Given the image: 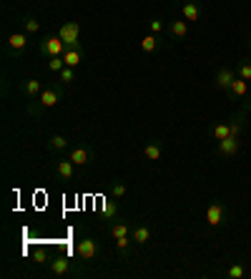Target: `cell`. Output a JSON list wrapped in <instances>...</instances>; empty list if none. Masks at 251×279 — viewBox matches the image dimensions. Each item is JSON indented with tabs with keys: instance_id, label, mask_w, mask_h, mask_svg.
<instances>
[{
	"instance_id": "obj_1",
	"label": "cell",
	"mask_w": 251,
	"mask_h": 279,
	"mask_svg": "<svg viewBox=\"0 0 251 279\" xmlns=\"http://www.w3.org/2000/svg\"><path fill=\"white\" fill-rule=\"evenodd\" d=\"M58 35L63 38V43H66L68 48H80V26L75 23V20H68V23H63Z\"/></svg>"
},
{
	"instance_id": "obj_2",
	"label": "cell",
	"mask_w": 251,
	"mask_h": 279,
	"mask_svg": "<svg viewBox=\"0 0 251 279\" xmlns=\"http://www.w3.org/2000/svg\"><path fill=\"white\" fill-rule=\"evenodd\" d=\"M66 51H68V46L63 43V38H60V35H48L43 43H40V53H43V56H48V58L63 56Z\"/></svg>"
},
{
	"instance_id": "obj_3",
	"label": "cell",
	"mask_w": 251,
	"mask_h": 279,
	"mask_svg": "<svg viewBox=\"0 0 251 279\" xmlns=\"http://www.w3.org/2000/svg\"><path fill=\"white\" fill-rule=\"evenodd\" d=\"M239 148H241L239 136H226V139H221V141H219V154H221V156H226V159L236 156V154H239Z\"/></svg>"
},
{
	"instance_id": "obj_4",
	"label": "cell",
	"mask_w": 251,
	"mask_h": 279,
	"mask_svg": "<svg viewBox=\"0 0 251 279\" xmlns=\"http://www.w3.org/2000/svg\"><path fill=\"white\" fill-rule=\"evenodd\" d=\"M224 217H226V209H224V204H219V201H214L211 206L206 209V224H208V226H221V224H224Z\"/></svg>"
},
{
	"instance_id": "obj_5",
	"label": "cell",
	"mask_w": 251,
	"mask_h": 279,
	"mask_svg": "<svg viewBox=\"0 0 251 279\" xmlns=\"http://www.w3.org/2000/svg\"><path fill=\"white\" fill-rule=\"evenodd\" d=\"M234 78H236V71L234 68H228V66L219 68V73H216V88L228 91V88H231V83H234Z\"/></svg>"
},
{
	"instance_id": "obj_6",
	"label": "cell",
	"mask_w": 251,
	"mask_h": 279,
	"mask_svg": "<svg viewBox=\"0 0 251 279\" xmlns=\"http://www.w3.org/2000/svg\"><path fill=\"white\" fill-rule=\"evenodd\" d=\"M75 251H78L80 259H93V256L98 254V244L93 239H83V242H78Z\"/></svg>"
},
{
	"instance_id": "obj_7",
	"label": "cell",
	"mask_w": 251,
	"mask_h": 279,
	"mask_svg": "<svg viewBox=\"0 0 251 279\" xmlns=\"http://www.w3.org/2000/svg\"><path fill=\"white\" fill-rule=\"evenodd\" d=\"M58 101H60V91L58 88H43V93L38 96V103L43 106V109H53Z\"/></svg>"
},
{
	"instance_id": "obj_8",
	"label": "cell",
	"mask_w": 251,
	"mask_h": 279,
	"mask_svg": "<svg viewBox=\"0 0 251 279\" xmlns=\"http://www.w3.org/2000/svg\"><path fill=\"white\" fill-rule=\"evenodd\" d=\"M181 15L186 23H196V20L201 18V5L199 3H183L181 5Z\"/></svg>"
},
{
	"instance_id": "obj_9",
	"label": "cell",
	"mask_w": 251,
	"mask_h": 279,
	"mask_svg": "<svg viewBox=\"0 0 251 279\" xmlns=\"http://www.w3.org/2000/svg\"><path fill=\"white\" fill-rule=\"evenodd\" d=\"M73 168H75V164H73L71 159H68V161H66V159H60V161L55 164L58 176H60V179H66V181H71V179H73Z\"/></svg>"
},
{
	"instance_id": "obj_10",
	"label": "cell",
	"mask_w": 251,
	"mask_h": 279,
	"mask_svg": "<svg viewBox=\"0 0 251 279\" xmlns=\"http://www.w3.org/2000/svg\"><path fill=\"white\" fill-rule=\"evenodd\" d=\"M228 93H231V98H244L246 93H249V81H244V78H234V83H231V88H228Z\"/></svg>"
},
{
	"instance_id": "obj_11",
	"label": "cell",
	"mask_w": 251,
	"mask_h": 279,
	"mask_svg": "<svg viewBox=\"0 0 251 279\" xmlns=\"http://www.w3.org/2000/svg\"><path fill=\"white\" fill-rule=\"evenodd\" d=\"M8 46H10V51L13 53H20L25 46H28V38L23 35V33H13L10 38H8Z\"/></svg>"
},
{
	"instance_id": "obj_12",
	"label": "cell",
	"mask_w": 251,
	"mask_h": 279,
	"mask_svg": "<svg viewBox=\"0 0 251 279\" xmlns=\"http://www.w3.org/2000/svg\"><path fill=\"white\" fill-rule=\"evenodd\" d=\"M88 159H91V154H88V148H83V146H75L73 151H71V161H73L75 166L88 164Z\"/></svg>"
},
{
	"instance_id": "obj_13",
	"label": "cell",
	"mask_w": 251,
	"mask_h": 279,
	"mask_svg": "<svg viewBox=\"0 0 251 279\" xmlns=\"http://www.w3.org/2000/svg\"><path fill=\"white\" fill-rule=\"evenodd\" d=\"M208 134H211L216 141H221L226 136H231V126H228V123H214L211 128H208Z\"/></svg>"
},
{
	"instance_id": "obj_14",
	"label": "cell",
	"mask_w": 251,
	"mask_h": 279,
	"mask_svg": "<svg viewBox=\"0 0 251 279\" xmlns=\"http://www.w3.org/2000/svg\"><path fill=\"white\" fill-rule=\"evenodd\" d=\"M80 58H83L80 48H68L66 53H63V60H66V66H68V68H75L78 63H80Z\"/></svg>"
},
{
	"instance_id": "obj_15",
	"label": "cell",
	"mask_w": 251,
	"mask_h": 279,
	"mask_svg": "<svg viewBox=\"0 0 251 279\" xmlns=\"http://www.w3.org/2000/svg\"><path fill=\"white\" fill-rule=\"evenodd\" d=\"M68 269H71V262L66 259V256H55V259L50 262V272L58 274V277H60V274H66Z\"/></svg>"
},
{
	"instance_id": "obj_16",
	"label": "cell",
	"mask_w": 251,
	"mask_h": 279,
	"mask_svg": "<svg viewBox=\"0 0 251 279\" xmlns=\"http://www.w3.org/2000/svg\"><path fill=\"white\" fill-rule=\"evenodd\" d=\"M169 30H171L174 38H186L188 35V23L186 20H174V23L169 26Z\"/></svg>"
},
{
	"instance_id": "obj_17",
	"label": "cell",
	"mask_w": 251,
	"mask_h": 279,
	"mask_svg": "<svg viewBox=\"0 0 251 279\" xmlns=\"http://www.w3.org/2000/svg\"><path fill=\"white\" fill-rule=\"evenodd\" d=\"M149 239H151V229L149 226H136L133 229V242L136 244H149Z\"/></svg>"
},
{
	"instance_id": "obj_18",
	"label": "cell",
	"mask_w": 251,
	"mask_h": 279,
	"mask_svg": "<svg viewBox=\"0 0 251 279\" xmlns=\"http://www.w3.org/2000/svg\"><path fill=\"white\" fill-rule=\"evenodd\" d=\"M40 93H43V85H40V81H35V78L25 81V96H28V98H35V96H40Z\"/></svg>"
},
{
	"instance_id": "obj_19",
	"label": "cell",
	"mask_w": 251,
	"mask_h": 279,
	"mask_svg": "<svg viewBox=\"0 0 251 279\" xmlns=\"http://www.w3.org/2000/svg\"><path fill=\"white\" fill-rule=\"evenodd\" d=\"M143 154H146V159H149V161H158L161 159V146L158 143H149V146L143 148Z\"/></svg>"
},
{
	"instance_id": "obj_20",
	"label": "cell",
	"mask_w": 251,
	"mask_h": 279,
	"mask_svg": "<svg viewBox=\"0 0 251 279\" xmlns=\"http://www.w3.org/2000/svg\"><path fill=\"white\" fill-rule=\"evenodd\" d=\"M141 48H143L146 53H153V51L158 48V38H156V35H146V38L141 40Z\"/></svg>"
},
{
	"instance_id": "obj_21",
	"label": "cell",
	"mask_w": 251,
	"mask_h": 279,
	"mask_svg": "<svg viewBox=\"0 0 251 279\" xmlns=\"http://www.w3.org/2000/svg\"><path fill=\"white\" fill-rule=\"evenodd\" d=\"M111 237H113V239H121V237H128V226H126L123 222L113 224V226H111Z\"/></svg>"
},
{
	"instance_id": "obj_22",
	"label": "cell",
	"mask_w": 251,
	"mask_h": 279,
	"mask_svg": "<svg viewBox=\"0 0 251 279\" xmlns=\"http://www.w3.org/2000/svg\"><path fill=\"white\" fill-rule=\"evenodd\" d=\"M118 214V204L116 201H103V217L106 219H113Z\"/></svg>"
},
{
	"instance_id": "obj_23",
	"label": "cell",
	"mask_w": 251,
	"mask_h": 279,
	"mask_svg": "<svg viewBox=\"0 0 251 279\" xmlns=\"http://www.w3.org/2000/svg\"><path fill=\"white\" fill-rule=\"evenodd\" d=\"M48 68H50L53 73H60L63 68H66V60H63V56H55V58H50V60H48Z\"/></svg>"
},
{
	"instance_id": "obj_24",
	"label": "cell",
	"mask_w": 251,
	"mask_h": 279,
	"mask_svg": "<svg viewBox=\"0 0 251 279\" xmlns=\"http://www.w3.org/2000/svg\"><path fill=\"white\" fill-rule=\"evenodd\" d=\"M228 279H241V277H246V267L244 264H234V267H228Z\"/></svg>"
},
{
	"instance_id": "obj_25",
	"label": "cell",
	"mask_w": 251,
	"mask_h": 279,
	"mask_svg": "<svg viewBox=\"0 0 251 279\" xmlns=\"http://www.w3.org/2000/svg\"><path fill=\"white\" fill-rule=\"evenodd\" d=\"M239 78H244V81H251V63L249 60H244L241 66H239V73H236Z\"/></svg>"
},
{
	"instance_id": "obj_26",
	"label": "cell",
	"mask_w": 251,
	"mask_h": 279,
	"mask_svg": "<svg viewBox=\"0 0 251 279\" xmlns=\"http://www.w3.org/2000/svg\"><path fill=\"white\" fill-rule=\"evenodd\" d=\"M46 259H48L46 249H40V247H38V249L33 251V262H35V264H46Z\"/></svg>"
},
{
	"instance_id": "obj_27",
	"label": "cell",
	"mask_w": 251,
	"mask_h": 279,
	"mask_svg": "<svg viewBox=\"0 0 251 279\" xmlns=\"http://www.w3.org/2000/svg\"><path fill=\"white\" fill-rule=\"evenodd\" d=\"M66 146H68V141L63 136H53L50 139V148H55V151H60V148H66Z\"/></svg>"
},
{
	"instance_id": "obj_28",
	"label": "cell",
	"mask_w": 251,
	"mask_h": 279,
	"mask_svg": "<svg viewBox=\"0 0 251 279\" xmlns=\"http://www.w3.org/2000/svg\"><path fill=\"white\" fill-rule=\"evenodd\" d=\"M25 30H28V33H38V30H40V23H38L35 18H28V20H25Z\"/></svg>"
},
{
	"instance_id": "obj_29",
	"label": "cell",
	"mask_w": 251,
	"mask_h": 279,
	"mask_svg": "<svg viewBox=\"0 0 251 279\" xmlns=\"http://www.w3.org/2000/svg\"><path fill=\"white\" fill-rule=\"evenodd\" d=\"M111 194H113V199H121V196L126 194V186H123V184H113V186H111Z\"/></svg>"
},
{
	"instance_id": "obj_30",
	"label": "cell",
	"mask_w": 251,
	"mask_h": 279,
	"mask_svg": "<svg viewBox=\"0 0 251 279\" xmlns=\"http://www.w3.org/2000/svg\"><path fill=\"white\" fill-rule=\"evenodd\" d=\"M60 81H63V83H71V81H73V68H68V66L63 68V71H60Z\"/></svg>"
},
{
	"instance_id": "obj_31",
	"label": "cell",
	"mask_w": 251,
	"mask_h": 279,
	"mask_svg": "<svg viewBox=\"0 0 251 279\" xmlns=\"http://www.w3.org/2000/svg\"><path fill=\"white\" fill-rule=\"evenodd\" d=\"M116 247H118L121 251H126V249L131 247V239H128V237H121V239H116Z\"/></svg>"
},
{
	"instance_id": "obj_32",
	"label": "cell",
	"mask_w": 251,
	"mask_h": 279,
	"mask_svg": "<svg viewBox=\"0 0 251 279\" xmlns=\"http://www.w3.org/2000/svg\"><path fill=\"white\" fill-rule=\"evenodd\" d=\"M161 30H163V23H161V20H151V33L158 35Z\"/></svg>"
},
{
	"instance_id": "obj_33",
	"label": "cell",
	"mask_w": 251,
	"mask_h": 279,
	"mask_svg": "<svg viewBox=\"0 0 251 279\" xmlns=\"http://www.w3.org/2000/svg\"><path fill=\"white\" fill-rule=\"evenodd\" d=\"M249 53H251V40H249Z\"/></svg>"
}]
</instances>
